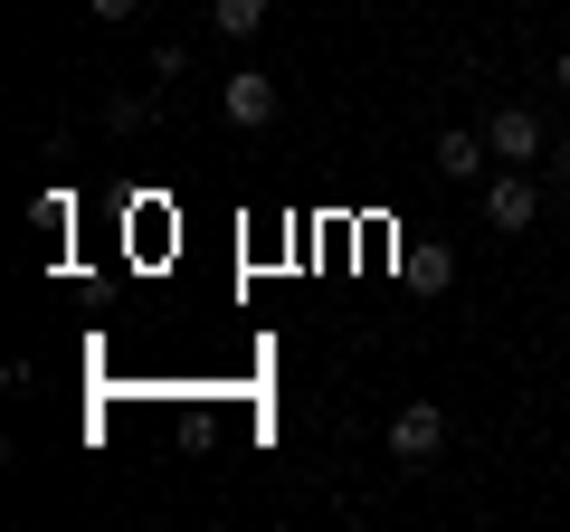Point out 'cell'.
<instances>
[{
	"label": "cell",
	"instance_id": "cell-7",
	"mask_svg": "<svg viewBox=\"0 0 570 532\" xmlns=\"http://www.w3.org/2000/svg\"><path fill=\"white\" fill-rule=\"evenodd\" d=\"M409 276H419V286H456V257H448V247H419V257H409Z\"/></svg>",
	"mask_w": 570,
	"mask_h": 532
},
{
	"label": "cell",
	"instance_id": "cell-4",
	"mask_svg": "<svg viewBox=\"0 0 570 532\" xmlns=\"http://www.w3.org/2000/svg\"><path fill=\"white\" fill-rule=\"evenodd\" d=\"M485 219L504 228V238H523V228L542 219V190H532L523 171H504V181H485Z\"/></svg>",
	"mask_w": 570,
	"mask_h": 532
},
{
	"label": "cell",
	"instance_id": "cell-1",
	"mask_svg": "<svg viewBox=\"0 0 570 532\" xmlns=\"http://www.w3.org/2000/svg\"><path fill=\"white\" fill-rule=\"evenodd\" d=\"M438 447H448V410H438V400H409V410L390 418V456H400V466H428Z\"/></svg>",
	"mask_w": 570,
	"mask_h": 532
},
{
	"label": "cell",
	"instance_id": "cell-5",
	"mask_svg": "<svg viewBox=\"0 0 570 532\" xmlns=\"http://www.w3.org/2000/svg\"><path fill=\"white\" fill-rule=\"evenodd\" d=\"M485 162H494V152H485V134H438V171H448V181H475Z\"/></svg>",
	"mask_w": 570,
	"mask_h": 532
},
{
	"label": "cell",
	"instance_id": "cell-2",
	"mask_svg": "<svg viewBox=\"0 0 570 532\" xmlns=\"http://www.w3.org/2000/svg\"><path fill=\"white\" fill-rule=\"evenodd\" d=\"M485 152H494V162H532V152H551V144H542V115L494 105V115H485Z\"/></svg>",
	"mask_w": 570,
	"mask_h": 532
},
{
	"label": "cell",
	"instance_id": "cell-9",
	"mask_svg": "<svg viewBox=\"0 0 570 532\" xmlns=\"http://www.w3.org/2000/svg\"><path fill=\"white\" fill-rule=\"evenodd\" d=\"M86 10H96V20H115V29H124V20H134V10H142V0H86Z\"/></svg>",
	"mask_w": 570,
	"mask_h": 532
},
{
	"label": "cell",
	"instance_id": "cell-6",
	"mask_svg": "<svg viewBox=\"0 0 570 532\" xmlns=\"http://www.w3.org/2000/svg\"><path fill=\"white\" fill-rule=\"evenodd\" d=\"M209 29H219V39H257V29H266V0H209Z\"/></svg>",
	"mask_w": 570,
	"mask_h": 532
},
{
	"label": "cell",
	"instance_id": "cell-8",
	"mask_svg": "<svg viewBox=\"0 0 570 532\" xmlns=\"http://www.w3.org/2000/svg\"><path fill=\"white\" fill-rule=\"evenodd\" d=\"M105 124H115V134H142V124H153V96H115V105H105Z\"/></svg>",
	"mask_w": 570,
	"mask_h": 532
},
{
	"label": "cell",
	"instance_id": "cell-10",
	"mask_svg": "<svg viewBox=\"0 0 570 532\" xmlns=\"http://www.w3.org/2000/svg\"><path fill=\"white\" fill-rule=\"evenodd\" d=\"M551 181L570 190V134H561V144H551Z\"/></svg>",
	"mask_w": 570,
	"mask_h": 532
},
{
	"label": "cell",
	"instance_id": "cell-11",
	"mask_svg": "<svg viewBox=\"0 0 570 532\" xmlns=\"http://www.w3.org/2000/svg\"><path fill=\"white\" fill-rule=\"evenodd\" d=\"M551 77H561V96H570V48H561V58H551Z\"/></svg>",
	"mask_w": 570,
	"mask_h": 532
},
{
	"label": "cell",
	"instance_id": "cell-3",
	"mask_svg": "<svg viewBox=\"0 0 570 532\" xmlns=\"http://www.w3.org/2000/svg\"><path fill=\"white\" fill-rule=\"evenodd\" d=\"M219 105H228V124H276V77L266 67H238V77H219Z\"/></svg>",
	"mask_w": 570,
	"mask_h": 532
}]
</instances>
